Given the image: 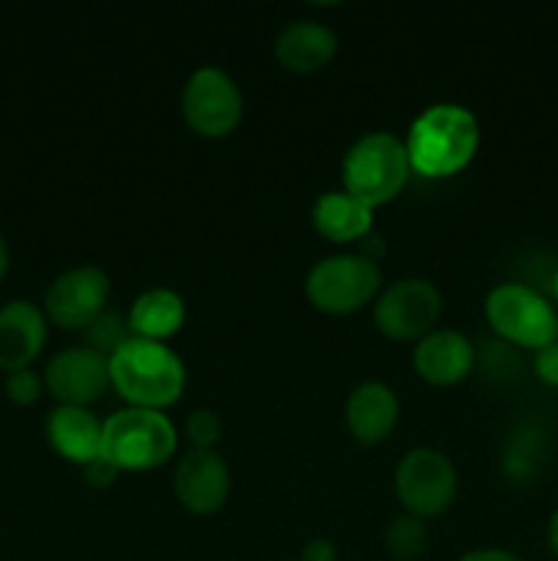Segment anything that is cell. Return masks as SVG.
<instances>
[{
  "mask_svg": "<svg viewBox=\"0 0 558 561\" xmlns=\"http://www.w3.org/2000/svg\"><path fill=\"white\" fill-rule=\"evenodd\" d=\"M441 290L435 283L421 277H405L381 290L375 301V327L381 329L383 337L408 343L435 329L438 316H441Z\"/></svg>",
  "mask_w": 558,
  "mask_h": 561,
  "instance_id": "9c48e42d",
  "label": "cell"
},
{
  "mask_svg": "<svg viewBox=\"0 0 558 561\" xmlns=\"http://www.w3.org/2000/svg\"><path fill=\"white\" fill-rule=\"evenodd\" d=\"M381 266L359 252H339L317 261L306 274V299L328 316L361 310L381 290Z\"/></svg>",
  "mask_w": 558,
  "mask_h": 561,
  "instance_id": "8992f818",
  "label": "cell"
},
{
  "mask_svg": "<svg viewBox=\"0 0 558 561\" xmlns=\"http://www.w3.org/2000/svg\"><path fill=\"white\" fill-rule=\"evenodd\" d=\"M414 367L432 387H454L476 367V345L457 329H432L414 348Z\"/></svg>",
  "mask_w": 558,
  "mask_h": 561,
  "instance_id": "4fadbf2b",
  "label": "cell"
},
{
  "mask_svg": "<svg viewBox=\"0 0 558 561\" xmlns=\"http://www.w3.org/2000/svg\"><path fill=\"white\" fill-rule=\"evenodd\" d=\"M109 299V277L98 266H74L58 274L44 294V316L60 329L85 332Z\"/></svg>",
  "mask_w": 558,
  "mask_h": 561,
  "instance_id": "30bf717a",
  "label": "cell"
},
{
  "mask_svg": "<svg viewBox=\"0 0 558 561\" xmlns=\"http://www.w3.org/2000/svg\"><path fill=\"white\" fill-rule=\"evenodd\" d=\"M399 400L392 387L381 381H364L348 394L345 425L359 444H381L397 427Z\"/></svg>",
  "mask_w": 558,
  "mask_h": 561,
  "instance_id": "9a60e30c",
  "label": "cell"
},
{
  "mask_svg": "<svg viewBox=\"0 0 558 561\" xmlns=\"http://www.w3.org/2000/svg\"><path fill=\"white\" fill-rule=\"evenodd\" d=\"M109 383L135 409L164 411L184 394L186 367L164 343L131 337L109 356Z\"/></svg>",
  "mask_w": 558,
  "mask_h": 561,
  "instance_id": "7a4b0ae2",
  "label": "cell"
},
{
  "mask_svg": "<svg viewBox=\"0 0 558 561\" xmlns=\"http://www.w3.org/2000/svg\"><path fill=\"white\" fill-rule=\"evenodd\" d=\"M47 343V316L33 301L16 299L0 307V370L16 373L33 365Z\"/></svg>",
  "mask_w": 558,
  "mask_h": 561,
  "instance_id": "5bb4252c",
  "label": "cell"
},
{
  "mask_svg": "<svg viewBox=\"0 0 558 561\" xmlns=\"http://www.w3.org/2000/svg\"><path fill=\"white\" fill-rule=\"evenodd\" d=\"M312 228L334 244L361 241L372 233V208L345 190L323 192L312 206Z\"/></svg>",
  "mask_w": 558,
  "mask_h": 561,
  "instance_id": "ac0fdd59",
  "label": "cell"
},
{
  "mask_svg": "<svg viewBox=\"0 0 558 561\" xmlns=\"http://www.w3.org/2000/svg\"><path fill=\"white\" fill-rule=\"evenodd\" d=\"M44 387L60 405H91L107 392L109 359L88 345H71L60 351L44 367Z\"/></svg>",
  "mask_w": 558,
  "mask_h": 561,
  "instance_id": "8fae6325",
  "label": "cell"
},
{
  "mask_svg": "<svg viewBox=\"0 0 558 561\" xmlns=\"http://www.w3.org/2000/svg\"><path fill=\"white\" fill-rule=\"evenodd\" d=\"M5 272H9V247H5L3 233H0V283H3Z\"/></svg>",
  "mask_w": 558,
  "mask_h": 561,
  "instance_id": "f546056e",
  "label": "cell"
},
{
  "mask_svg": "<svg viewBox=\"0 0 558 561\" xmlns=\"http://www.w3.org/2000/svg\"><path fill=\"white\" fill-rule=\"evenodd\" d=\"M394 491L408 515L427 520L446 513L457 496V469L443 453L416 447L394 469Z\"/></svg>",
  "mask_w": 558,
  "mask_h": 561,
  "instance_id": "ba28073f",
  "label": "cell"
},
{
  "mask_svg": "<svg viewBox=\"0 0 558 561\" xmlns=\"http://www.w3.org/2000/svg\"><path fill=\"white\" fill-rule=\"evenodd\" d=\"M104 422L85 405H58L47 420V438L69 463L88 466L102 455Z\"/></svg>",
  "mask_w": 558,
  "mask_h": 561,
  "instance_id": "e0dca14e",
  "label": "cell"
},
{
  "mask_svg": "<svg viewBox=\"0 0 558 561\" xmlns=\"http://www.w3.org/2000/svg\"><path fill=\"white\" fill-rule=\"evenodd\" d=\"M479 121L468 107L438 102L410 121L405 151L410 170L427 179H446L468 168L479 151Z\"/></svg>",
  "mask_w": 558,
  "mask_h": 561,
  "instance_id": "6da1fadb",
  "label": "cell"
},
{
  "mask_svg": "<svg viewBox=\"0 0 558 561\" xmlns=\"http://www.w3.org/2000/svg\"><path fill=\"white\" fill-rule=\"evenodd\" d=\"M82 474H85L88 485L107 488V485H113L115 477H118L120 471L115 469V466L109 463V460H104L102 455H98L96 460H91V463H88V466H82Z\"/></svg>",
  "mask_w": 558,
  "mask_h": 561,
  "instance_id": "484cf974",
  "label": "cell"
},
{
  "mask_svg": "<svg viewBox=\"0 0 558 561\" xmlns=\"http://www.w3.org/2000/svg\"><path fill=\"white\" fill-rule=\"evenodd\" d=\"M181 115L195 135L208 140L228 137L244 115L239 82L219 66H200L181 91Z\"/></svg>",
  "mask_w": 558,
  "mask_h": 561,
  "instance_id": "52a82bcc",
  "label": "cell"
},
{
  "mask_svg": "<svg viewBox=\"0 0 558 561\" xmlns=\"http://www.w3.org/2000/svg\"><path fill=\"white\" fill-rule=\"evenodd\" d=\"M427 542H430V531L427 524L416 515H399L388 524L386 529V551L388 557L397 561H414L425 553Z\"/></svg>",
  "mask_w": 558,
  "mask_h": 561,
  "instance_id": "44dd1931",
  "label": "cell"
},
{
  "mask_svg": "<svg viewBox=\"0 0 558 561\" xmlns=\"http://www.w3.org/2000/svg\"><path fill=\"white\" fill-rule=\"evenodd\" d=\"M410 179L405 140L392 131H370L348 148L342 159V190L370 206H386Z\"/></svg>",
  "mask_w": 558,
  "mask_h": 561,
  "instance_id": "3957f363",
  "label": "cell"
},
{
  "mask_svg": "<svg viewBox=\"0 0 558 561\" xmlns=\"http://www.w3.org/2000/svg\"><path fill=\"white\" fill-rule=\"evenodd\" d=\"M460 561H523L518 553L507 551V548H476L468 551Z\"/></svg>",
  "mask_w": 558,
  "mask_h": 561,
  "instance_id": "83f0119b",
  "label": "cell"
},
{
  "mask_svg": "<svg viewBox=\"0 0 558 561\" xmlns=\"http://www.w3.org/2000/svg\"><path fill=\"white\" fill-rule=\"evenodd\" d=\"M178 433L164 411L129 409L104 420L102 458L118 471H151L170 460Z\"/></svg>",
  "mask_w": 558,
  "mask_h": 561,
  "instance_id": "277c9868",
  "label": "cell"
},
{
  "mask_svg": "<svg viewBox=\"0 0 558 561\" xmlns=\"http://www.w3.org/2000/svg\"><path fill=\"white\" fill-rule=\"evenodd\" d=\"M547 548L558 557V507L553 510L550 520H547Z\"/></svg>",
  "mask_w": 558,
  "mask_h": 561,
  "instance_id": "f1b7e54d",
  "label": "cell"
},
{
  "mask_svg": "<svg viewBox=\"0 0 558 561\" xmlns=\"http://www.w3.org/2000/svg\"><path fill=\"white\" fill-rule=\"evenodd\" d=\"M547 455L545 433L536 425H523L509 436L507 449H503V469L514 480H531L542 469Z\"/></svg>",
  "mask_w": 558,
  "mask_h": 561,
  "instance_id": "ffe728a7",
  "label": "cell"
},
{
  "mask_svg": "<svg viewBox=\"0 0 558 561\" xmlns=\"http://www.w3.org/2000/svg\"><path fill=\"white\" fill-rule=\"evenodd\" d=\"M299 561H337V546L326 537H315L304 546Z\"/></svg>",
  "mask_w": 558,
  "mask_h": 561,
  "instance_id": "4316f807",
  "label": "cell"
},
{
  "mask_svg": "<svg viewBox=\"0 0 558 561\" xmlns=\"http://www.w3.org/2000/svg\"><path fill=\"white\" fill-rule=\"evenodd\" d=\"M290 561H293V559H290Z\"/></svg>",
  "mask_w": 558,
  "mask_h": 561,
  "instance_id": "1f68e13d",
  "label": "cell"
},
{
  "mask_svg": "<svg viewBox=\"0 0 558 561\" xmlns=\"http://www.w3.org/2000/svg\"><path fill=\"white\" fill-rule=\"evenodd\" d=\"M485 316L507 345L539 351L558 343V307L525 283H501L487 294Z\"/></svg>",
  "mask_w": 558,
  "mask_h": 561,
  "instance_id": "5b68a950",
  "label": "cell"
},
{
  "mask_svg": "<svg viewBox=\"0 0 558 561\" xmlns=\"http://www.w3.org/2000/svg\"><path fill=\"white\" fill-rule=\"evenodd\" d=\"M126 318H129L131 337L164 343V340L178 334L181 327H184L186 305L175 290L148 288L137 296Z\"/></svg>",
  "mask_w": 558,
  "mask_h": 561,
  "instance_id": "d6986e66",
  "label": "cell"
},
{
  "mask_svg": "<svg viewBox=\"0 0 558 561\" xmlns=\"http://www.w3.org/2000/svg\"><path fill=\"white\" fill-rule=\"evenodd\" d=\"M131 340V329H129V318H124L120 312L115 310H104L91 327L85 329V345L93 348L96 354L102 356H113L120 345Z\"/></svg>",
  "mask_w": 558,
  "mask_h": 561,
  "instance_id": "7402d4cb",
  "label": "cell"
},
{
  "mask_svg": "<svg viewBox=\"0 0 558 561\" xmlns=\"http://www.w3.org/2000/svg\"><path fill=\"white\" fill-rule=\"evenodd\" d=\"M230 469L217 449H189L175 466L173 488L191 515H213L230 496Z\"/></svg>",
  "mask_w": 558,
  "mask_h": 561,
  "instance_id": "7c38bea8",
  "label": "cell"
},
{
  "mask_svg": "<svg viewBox=\"0 0 558 561\" xmlns=\"http://www.w3.org/2000/svg\"><path fill=\"white\" fill-rule=\"evenodd\" d=\"M219 436H222V422H219L217 411L197 409L186 416V438H189L191 449H213Z\"/></svg>",
  "mask_w": 558,
  "mask_h": 561,
  "instance_id": "603a6c76",
  "label": "cell"
},
{
  "mask_svg": "<svg viewBox=\"0 0 558 561\" xmlns=\"http://www.w3.org/2000/svg\"><path fill=\"white\" fill-rule=\"evenodd\" d=\"M534 370L536 378L547 387H558V343L545 345L534 354Z\"/></svg>",
  "mask_w": 558,
  "mask_h": 561,
  "instance_id": "d4e9b609",
  "label": "cell"
},
{
  "mask_svg": "<svg viewBox=\"0 0 558 561\" xmlns=\"http://www.w3.org/2000/svg\"><path fill=\"white\" fill-rule=\"evenodd\" d=\"M42 389H44V378L38 376V373H33L31 367L9 373V378H5V394H9L16 405L36 403Z\"/></svg>",
  "mask_w": 558,
  "mask_h": 561,
  "instance_id": "cb8c5ba5",
  "label": "cell"
},
{
  "mask_svg": "<svg viewBox=\"0 0 558 561\" xmlns=\"http://www.w3.org/2000/svg\"><path fill=\"white\" fill-rule=\"evenodd\" d=\"M337 33L317 20H293L279 31L274 55L279 64L295 75H310L332 64L337 55Z\"/></svg>",
  "mask_w": 558,
  "mask_h": 561,
  "instance_id": "2e32d148",
  "label": "cell"
},
{
  "mask_svg": "<svg viewBox=\"0 0 558 561\" xmlns=\"http://www.w3.org/2000/svg\"><path fill=\"white\" fill-rule=\"evenodd\" d=\"M550 294H553V301L558 305V268L553 272V279H550Z\"/></svg>",
  "mask_w": 558,
  "mask_h": 561,
  "instance_id": "4dcf8cb0",
  "label": "cell"
}]
</instances>
